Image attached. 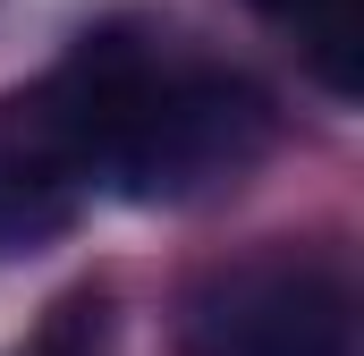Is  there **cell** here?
I'll return each mask as SVG.
<instances>
[{
  "label": "cell",
  "instance_id": "cell-3",
  "mask_svg": "<svg viewBox=\"0 0 364 356\" xmlns=\"http://www.w3.org/2000/svg\"><path fill=\"white\" fill-rule=\"evenodd\" d=\"M255 9L305 43L314 77H322L331 93H356L364 85V60H356V51H364V43H356V34H364V0H255Z\"/></svg>",
  "mask_w": 364,
  "mask_h": 356
},
{
  "label": "cell",
  "instance_id": "cell-2",
  "mask_svg": "<svg viewBox=\"0 0 364 356\" xmlns=\"http://www.w3.org/2000/svg\"><path fill=\"white\" fill-rule=\"evenodd\" d=\"M348 280L322 255H246L186 297L195 356H348Z\"/></svg>",
  "mask_w": 364,
  "mask_h": 356
},
{
  "label": "cell",
  "instance_id": "cell-1",
  "mask_svg": "<svg viewBox=\"0 0 364 356\" xmlns=\"http://www.w3.org/2000/svg\"><path fill=\"white\" fill-rule=\"evenodd\" d=\"M263 153H272V102L255 85L212 68H161L110 153V178L136 204H195L237 187Z\"/></svg>",
  "mask_w": 364,
  "mask_h": 356
}]
</instances>
